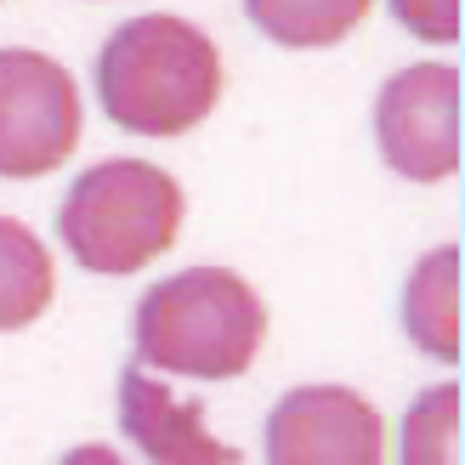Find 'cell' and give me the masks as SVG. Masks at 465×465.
Returning a JSON list of instances; mask_svg holds the SVG:
<instances>
[{
    "label": "cell",
    "instance_id": "6da1fadb",
    "mask_svg": "<svg viewBox=\"0 0 465 465\" xmlns=\"http://www.w3.org/2000/svg\"><path fill=\"white\" fill-rule=\"evenodd\" d=\"M97 103L131 136H188L222 103V52L176 12L125 17L97 52Z\"/></svg>",
    "mask_w": 465,
    "mask_h": 465
},
{
    "label": "cell",
    "instance_id": "7a4b0ae2",
    "mask_svg": "<svg viewBox=\"0 0 465 465\" xmlns=\"http://www.w3.org/2000/svg\"><path fill=\"white\" fill-rule=\"evenodd\" d=\"M267 307L232 267L171 272L136 301V363L182 381H239L262 358Z\"/></svg>",
    "mask_w": 465,
    "mask_h": 465
},
{
    "label": "cell",
    "instance_id": "3957f363",
    "mask_svg": "<svg viewBox=\"0 0 465 465\" xmlns=\"http://www.w3.org/2000/svg\"><path fill=\"white\" fill-rule=\"evenodd\" d=\"M182 182L148 159H103L74 176L57 211V239L74 267L97 278H125L159 262L182 232Z\"/></svg>",
    "mask_w": 465,
    "mask_h": 465
},
{
    "label": "cell",
    "instance_id": "277c9868",
    "mask_svg": "<svg viewBox=\"0 0 465 465\" xmlns=\"http://www.w3.org/2000/svg\"><path fill=\"white\" fill-rule=\"evenodd\" d=\"M85 136L74 74L29 45H0V176L29 182L68 165Z\"/></svg>",
    "mask_w": 465,
    "mask_h": 465
},
{
    "label": "cell",
    "instance_id": "5b68a950",
    "mask_svg": "<svg viewBox=\"0 0 465 465\" xmlns=\"http://www.w3.org/2000/svg\"><path fill=\"white\" fill-rule=\"evenodd\" d=\"M375 143L381 159L403 182H449L460 171V68L454 63H409L375 97Z\"/></svg>",
    "mask_w": 465,
    "mask_h": 465
},
{
    "label": "cell",
    "instance_id": "8992f818",
    "mask_svg": "<svg viewBox=\"0 0 465 465\" xmlns=\"http://www.w3.org/2000/svg\"><path fill=\"white\" fill-rule=\"evenodd\" d=\"M272 465H381L386 420L352 386H295L267 414Z\"/></svg>",
    "mask_w": 465,
    "mask_h": 465
},
{
    "label": "cell",
    "instance_id": "52a82bcc",
    "mask_svg": "<svg viewBox=\"0 0 465 465\" xmlns=\"http://www.w3.org/2000/svg\"><path fill=\"white\" fill-rule=\"evenodd\" d=\"M120 426L136 443V454L153 465H232L239 449L204 426V409L176 398L165 381H153L143 363H131L120 375Z\"/></svg>",
    "mask_w": 465,
    "mask_h": 465
},
{
    "label": "cell",
    "instance_id": "ba28073f",
    "mask_svg": "<svg viewBox=\"0 0 465 465\" xmlns=\"http://www.w3.org/2000/svg\"><path fill=\"white\" fill-rule=\"evenodd\" d=\"M403 330L437 363H460V244L420 255L403 284Z\"/></svg>",
    "mask_w": 465,
    "mask_h": 465
},
{
    "label": "cell",
    "instance_id": "9c48e42d",
    "mask_svg": "<svg viewBox=\"0 0 465 465\" xmlns=\"http://www.w3.org/2000/svg\"><path fill=\"white\" fill-rule=\"evenodd\" d=\"M57 295V267L52 250L40 244L35 227L17 216H0V335L29 330Z\"/></svg>",
    "mask_w": 465,
    "mask_h": 465
},
{
    "label": "cell",
    "instance_id": "30bf717a",
    "mask_svg": "<svg viewBox=\"0 0 465 465\" xmlns=\"http://www.w3.org/2000/svg\"><path fill=\"white\" fill-rule=\"evenodd\" d=\"M369 6H375V0H244V17L272 45L323 52V45H341L352 35L369 17Z\"/></svg>",
    "mask_w": 465,
    "mask_h": 465
},
{
    "label": "cell",
    "instance_id": "8fae6325",
    "mask_svg": "<svg viewBox=\"0 0 465 465\" xmlns=\"http://www.w3.org/2000/svg\"><path fill=\"white\" fill-rule=\"evenodd\" d=\"M398 454L409 465H454L460 460V386L443 381L420 391L403 414V437H398Z\"/></svg>",
    "mask_w": 465,
    "mask_h": 465
},
{
    "label": "cell",
    "instance_id": "7c38bea8",
    "mask_svg": "<svg viewBox=\"0 0 465 465\" xmlns=\"http://www.w3.org/2000/svg\"><path fill=\"white\" fill-rule=\"evenodd\" d=\"M391 17L426 45H454L460 40V0H391Z\"/></svg>",
    "mask_w": 465,
    "mask_h": 465
},
{
    "label": "cell",
    "instance_id": "4fadbf2b",
    "mask_svg": "<svg viewBox=\"0 0 465 465\" xmlns=\"http://www.w3.org/2000/svg\"><path fill=\"white\" fill-rule=\"evenodd\" d=\"M68 460H114V449H74Z\"/></svg>",
    "mask_w": 465,
    "mask_h": 465
}]
</instances>
